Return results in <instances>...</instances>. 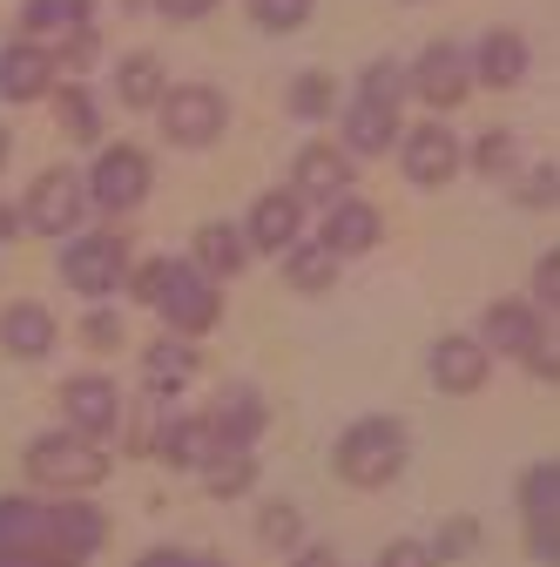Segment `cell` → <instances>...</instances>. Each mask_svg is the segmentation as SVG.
I'll list each match as a JSON object with an SVG mask.
<instances>
[{"label":"cell","mask_w":560,"mask_h":567,"mask_svg":"<svg viewBox=\"0 0 560 567\" xmlns=\"http://www.w3.org/2000/svg\"><path fill=\"white\" fill-rule=\"evenodd\" d=\"M135 291H143V305L163 311V324L183 331V338L217 324V284H209L196 264H169L163 257V264H149L143 277H135Z\"/></svg>","instance_id":"obj_1"},{"label":"cell","mask_w":560,"mask_h":567,"mask_svg":"<svg viewBox=\"0 0 560 567\" xmlns=\"http://www.w3.org/2000/svg\"><path fill=\"white\" fill-rule=\"evenodd\" d=\"M398 466H405V425L398 419H359L338 440V473L352 486H385V480H398Z\"/></svg>","instance_id":"obj_2"},{"label":"cell","mask_w":560,"mask_h":567,"mask_svg":"<svg viewBox=\"0 0 560 567\" xmlns=\"http://www.w3.org/2000/svg\"><path fill=\"white\" fill-rule=\"evenodd\" d=\"M28 473L41 486H61V493H89L108 473V460H102V446L89 433H48V440L28 446Z\"/></svg>","instance_id":"obj_3"},{"label":"cell","mask_w":560,"mask_h":567,"mask_svg":"<svg viewBox=\"0 0 560 567\" xmlns=\"http://www.w3.org/2000/svg\"><path fill=\"white\" fill-rule=\"evenodd\" d=\"M122 270H128V244H122V237H108V230L75 237V244L61 250V277L75 284L82 298H108L115 284H122Z\"/></svg>","instance_id":"obj_4"},{"label":"cell","mask_w":560,"mask_h":567,"mask_svg":"<svg viewBox=\"0 0 560 567\" xmlns=\"http://www.w3.org/2000/svg\"><path fill=\"white\" fill-rule=\"evenodd\" d=\"M163 135L183 142V150H203V142L224 135V95L203 89V82H183L163 95Z\"/></svg>","instance_id":"obj_5"},{"label":"cell","mask_w":560,"mask_h":567,"mask_svg":"<svg viewBox=\"0 0 560 567\" xmlns=\"http://www.w3.org/2000/svg\"><path fill=\"white\" fill-rule=\"evenodd\" d=\"M149 196V156L143 150H128V142H115V150H102L95 156V169H89V203H102V209H135Z\"/></svg>","instance_id":"obj_6"},{"label":"cell","mask_w":560,"mask_h":567,"mask_svg":"<svg viewBox=\"0 0 560 567\" xmlns=\"http://www.w3.org/2000/svg\"><path fill=\"white\" fill-rule=\"evenodd\" d=\"M520 514H527V547L553 567V520H560V466L553 460H540L527 480H520Z\"/></svg>","instance_id":"obj_7"},{"label":"cell","mask_w":560,"mask_h":567,"mask_svg":"<svg viewBox=\"0 0 560 567\" xmlns=\"http://www.w3.org/2000/svg\"><path fill=\"white\" fill-rule=\"evenodd\" d=\"M82 217V183L68 176V169H48L34 189H28V209H21V224L41 230V237H68Z\"/></svg>","instance_id":"obj_8"},{"label":"cell","mask_w":560,"mask_h":567,"mask_svg":"<svg viewBox=\"0 0 560 567\" xmlns=\"http://www.w3.org/2000/svg\"><path fill=\"white\" fill-rule=\"evenodd\" d=\"M61 412H68V425L75 433H89V440H102V433H115L122 425V392H115V379H68L61 385Z\"/></svg>","instance_id":"obj_9"},{"label":"cell","mask_w":560,"mask_h":567,"mask_svg":"<svg viewBox=\"0 0 560 567\" xmlns=\"http://www.w3.org/2000/svg\"><path fill=\"white\" fill-rule=\"evenodd\" d=\"M398 156H405V176H412V183H426V189H439V183L459 176V142H453L439 122L398 135Z\"/></svg>","instance_id":"obj_10"},{"label":"cell","mask_w":560,"mask_h":567,"mask_svg":"<svg viewBox=\"0 0 560 567\" xmlns=\"http://www.w3.org/2000/svg\"><path fill=\"white\" fill-rule=\"evenodd\" d=\"M412 95H426L433 109H459L466 102V54L459 48H426L418 54V68H412Z\"/></svg>","instance_id":"obj_11"},{"label":"cell","mask_w":560,"mask_h":567,"mask_svg":"<svg viewBox=\"0 0 560 567\" xmlns=\"http://www.w3.org/2000/svg\"><path fill=\"white\" fill-rule=\"evenodd\" d=\"M298 224H304V196L298 189L257 196V209H250V250H291L298 244Z\"/></svg>","instance_id":"obj_12"},{"label":"cell","mask_w":560,"mask_h":567,"mask_svg":"<svg viewBox=\"0 0 560 567\" xmlns=\"http://www.w3.org/2000/svg\"><path fill=\"white\" fill-rule=\"evenodd\" d=\"M486 372H494V359H486L479 338H439L433 344V385L439 392H479Z\"/></svg>","instance_id":"obj_13"},{"label":"cell","mask_w":560,"mask_h":567,"mask_svg":"<svg viewBox=\"0 0 560 567\" xmlns=\"http://www.w3.org/2000/svg\"><path fill=\"white\" fill-rule=\"evenodd\" d=\"M318 244H324L331 257H359V250H372V244H378V209L359 203V196H338Z\"/></svg>","instance_id":"obj_14"},{"label":"cell","mask_w":560,"mask_h":567,"mask_svg":"<svg viewBox=\"0 0 560 567\" xmlns=\"http://www.w3.org/2000/svg\"><path fill=\"white\" fill-rule=\"evenodd\" d=\"M48 82H54V54H48L41 41L0 48V95H8V102H34Z\"/></svg>","instance_id":"obj_15"},{"label":"cell","mask_w":560,"mask_h":567,"mask_svg":"<svg viewBox=\"0 0 560 567\" xmlns=\"http://www.w3.org/2000/svg\"><path fill=\"white\" fill-rule=\"evenodd\" d=\"M0 344H8V359H48L54 351V311L48 305H8L0 311Z\"/></svg>","instance_id":"obj_16"},{"label":"cell","mask_w":560,"mask_h":567,"mask_svg":"<svg viewBox=\"0 0 560 567\" xmlns=\"http://www.w3.org/2000/svg\"><path fill=\"white\" fill-rule=\"evenodd\" d=\"M486 351H507V359H527V351L540 344V318L533 305H486Z\"/></svg>","instance_id":"obj_17"},{"label":"cell","mask_w":560,"mask_h":567,"mask_svg":"<svg viewBox=\"0 0 560 567\" xmlns=\"http://www.w3.org/2000/svg\"><path fill=\"white\" fill-rule=\"evenodd\" d=\"M344 183H352V156L331 150V142H311V150L298 156V196L331 203V196H344Z\"/></svg>","instance_id":"obj_18"},{"label":"cell","mask_w":560,"mask_h":567,"mask_svg":"<svg viewBox=\"0 0 560 567\" xmlns=\"http://www.w3.org/2000/svg\"><path fill=\"white\" fill-rule=\"evenodd\" d=\"M473 68H479V82H486V89H514V82L527 75V41H520L514 28H494V34L479 41Z\"/></svg>","instance_id":"obj_19"},{"label":"cell","mask_w":560,"mask_h":567,"mask_svg":"<svg viewBox=\"0 0 560 567\" xmlns=\"http://www.w3.org/2000/svg\"><path fill=\"white\" fill-rule=\"evenodd\" d=\"M209 425H217V446H224V453H237V446H250V440L263 433V399L237 385V392H224V399H217Z\"/></svg>","instance_id":"obj_20"},{"label":"cell","mask_w":560,"mask_h":567,"mask_svg":"<svg viewBox=\"0 0 560 567\" xmlns=\"http://www.w3.org/2000/svg\"><path fill=\"white\" fill-rule=\"evenodd\" d=\"M163 453L169 466H209L224 446H217V425H209V412H189V419H169L163 425Z\"/></svg>","instance_id":"obj_21"},{"label":"cell","mask_w":560,"mask_h":567,"mask_svg":"<svg viewBox=\"0 0 560 567\" xmlns=\"http://www.w3.org/2000/svg\"><path fill=\"white\" fill-rule=\"evenodd\" d=\"M344 142H352V156H378L385 142H398V109L392 102H352V115H344Z\"/></svg>","instance_id":"obj_22"},{"label":"cell","mask_w":560,"mask_h":567,"mask_svg":"<svg viewBox=\"0 0 560 567\" xmlns=\"http://www.w3.org/2000/svg\"><path fill=\"white\" fill-rule=\"evenodd\" d=\"M48 534H54V547H68L75 560H89L95 547H102V514L95 507H82V501H61V507H48Z\"/></svg>","instance_id":"obj_23"},{"label":"cell","mask_w":560,"mask_h":567,"mask_svg":"<svg viewBox=\"0 0 560 567\" xmlns=\"http://www.w3.org/2000/svg\"><path fill=\"white\" fill-rule=\"evenodd\" d=\"M243 257L250 250H243V237L230 224H203L196 230V270L203 277H230V270H243Z\"/></svg>","instance_id":"obj_24"},{"label":"cell","mask_w":560,"mask_h":567,"mask_svg":"<svg viewBox=\"0 0 560 567\" xmlns=\"http://www.w3.org/2000/svg\"><path fill=\"white\" fill-rule=\"evenodd\" d=\"M143 379H149V392H183V385L196 379V351H189V344H176V338H156V344H149Z\"/></svg>","instance_id":"obj_25"},{"label":"cell","mask_w":560,"mask_h":567,"mask_svg":"<svg viewBox=\"0 0 560 567\" xmlns=\"http://www.w3.org/2000/svg\"><path fill=\"white\" fill-rule=\"evenodd\" d=\"M115 89H122V102H128V109L163 102V68H156V54H128V61L115 68Z\"/></svg>","instance_id":"obj_26"},{"label":"cell","mask_w":560,"mask_h":567,"mask_svg":"<svg viewBox=\"0 0 560 567\" xmlns=\"http://www.w3.org/2000/svg\"><path fill=\"white\" fill-rule=\"evenodd\" d=\"M284 270H291V284H298V291H324V284L338 277V257H331L324 244H304V250L291 244V264H284Z\"/></svg>","instance_id":"obj_27"},{"label":"cell","mask_w":560,"mask_h":567,"mask_svg":"<svg viewBox=\"0 0 560 567\" xmlns=\"http://www.w3.org/2000/svg\"><path fill=\"white\" fill-rule=\"evenodd\" d=\"M250 480H257V466H250V453H243V446L209 460V493H217V501H237V493H250Z\"/></svg>","instance_id":"obj_28"},{"label":"cell","mask_w":560,"mask_h":567,"mask_svg":"<svg viewBox=\"0 0 560 567\" xmlns=\"http://www.w3.org/2000/svg\"><path fill=\"white\" fill-rule=\"evenodd\" d=\"M89 14H95L89 0H28L21 21H28L34 34H48V28H89Z\"/></svg>","instance_id":"obj_29"},{"label":"cell","mask_w":560,"mask_h":567,"mask_svg":"<svg viewBox=\"0 0 560 567\" xmlns=\"http://www.w3.org/2000/svg\"><path fill=\"white\" fill-rule=\"evenodd\" d=\"M250 21L263 34H291V28L311 21V0H250Z\"/></svg>","instance_id":"obj_30"},{"label":"cell","mask_w":560,"mask_h":567,"mask_svg":"<svg viewBox=\"0 0 560 567\" xmlns=\"http://www.w3.org/2000/svg\"><path fill=\"white\" fill-rule=\"evenodd\" d=\"M473 169H479V176H507V169H514V135H507V128H486V135L473 142Z\"/></svg>","instance_id":"obj_31"},{"label":"cell","mask_w":560,"mask_h":567,"mask_svg":"<svg viewBox=\"0 0 560 567\" xmlns=\"http://www.w3.org/2000/svg\"><path fill=\"white\" fill-rule=\"evenodd\" d=\"M359 95H365V102H392V109H398V95H405V75H398L392 61H372V68H365V89H359Z\"/></svg>","instance_id":"obj_32"},{"label":"cell","mask_w":560,"mask_h":567,"mask_svg":"<svg viewBox=\"0 0 560 567\" xmlns=\"http://www.w3.org/2000/svg\"><path fill=\"white\" fill-rule=\"evenodd\" d=\"M291 109H298L304 122H318V115L331 109V82H324V75H298V95H291Z\"/></svg>","instance_id":"obj_33"},{"label":"cell","mask_w":560,"mask_h":567,"mask_svg":"<svg viewBox=\"0 0 560 567\" xmlns=\"http://www.w3.org/2000/svg\"><path fill=\"white\" fill-rule=\"evenodd\" d=\"M270 547H298V507H263V527H257Z\"/></svg>","instance_id":"obj_34"},{"label":"cell","mask_w":560,"mask_h":567,"mask_svg":"<svg viewBox=\"0 0 560 567\" xmlns=\"http://www.w3.org/2000/svg\"><path fill=\"white\" fill-rule=\"evenodd\" d=\"M378 567H439V554H433L426 540H392V547L378 554Z\"/></svg>","instance_id":"obj_35"},{"label":"cell","mask_w":560,"mask_h":567,"mask_svg":"<svg viewBox=\"0 0 560 567\" xmlns=\"http://www.w3.org/2000/svg\"><path fill=\"white\" fill-rule=\"evenodd\" d=\"M61 115H68V128H75L82 142H95V109H89L82 89H61Z\"/></svg>","instance_id":"obj_36"},{"label":"cell","mask_w":560,"mask_h":567,"mask_svg":"<svg viewBox=\"0 0 560 567\" xmlns=\"http://www.w3.org/2000/svg\"><path fill=\"white\" fill-rule=\"evenodd\" d=\"M553 189H560V176H553V163H540V169L520 183V203H533V209H553Z\"/></svg>","instance_id":"obj_37"},{"label":"cell","mask_w":560,"mask_h":567,"mask_svg":"<svg viewBox=\"0 0 560 567\" xmlns=\"http://www.w3.org/2000/svg\"><path fill=\"white\" fill-rule=\"evenodd\" d=\"M82 338H89L95 351H108V344H122V318H115V311H89V324H82Z\"/></svg>","instance_id":"obj_38"},{"label":"cell","mask_w":560,"mask_h":567,"mask_svg":"<svg viewBox=\"0 0 560 567\" xmlns=\"http://www.w3.org/2000/svg\"><path fill=\"white\" fill-rule=\"evenodd\" d=\"M533 298H540L547 311L560 305V257H553V250H547V257H540V270H533Z\"/></svg>","instance_id":"obj_39"},{"label":"cell","mask_w":560,"mask_h":567,"mask_svg":"<svg viewBox=\"0 0 560 567\" xmlns=\"http://www.w3.org/2000/svg\"><path fill=\"white\" fill-rule=\"evenodd\" d=\"M156 8H163L169 21H203L209 8H217V0H156Z\"/></svg>","instance_id":"obj_40"},{"label":"cell","mask_w":560,"mask_h":567,"mask_svg":"<svg viewBox=\"0 0 560 567\" xmlns=\"http://www.w3.org/2000/svg\"><path fill=\"white\" fill-rule=\"evenodd\" d=\"M135 567H189V554H183V547H149Z\"/></svg>","instance_id":"obj_41"},{"label":"cell","mask_w":560,"mask_h":567,"mask_svg":"<svg viewBox=\"0 0 560 567\" xmlns=\"http://www.w3.org/2000/svg\"><path fill=\"white\" fill-rule=\"evenodd\" d=\"M466 547H473V520H459V527L439 540V554H466Z\"/></svg>","instance_id":"obj_42"},{"label":"cell","mask_w":560,"mask_h":567,"mask_svg":"<svg viewBox=\"0 0 560 567\" xmlns=\"http://www.w3.org/2000/svg\"><path fill=\"white\" fill-rule=\"evenodd\" d=\"M298 567H338V560H331L324 547H311V554H298Z\"/></svg>","instance_id":"obj_43"},{"label":"cell","mask_w":560,"mask_h":567,"mask_svg":"<svg viewBox=\"0 0 560 567\" xmlns=\"http://www.w3.org/2000/svg\"><path fill=\"white\" fill-rule=\"evenodd\" d=\"M21 230V217H8V209H0V237H14Z\"/></svg>","instance_id":"obj_44"},{"label":"cell","mask_w":560,"mask_h":567,"mask_svg":"<svg viewBox=\"0 0 560 567\" xmlns=\"http://www.w3.org/2000/svg\"><path fill=\"white\" fill-rule=\"evenodd\" d=\"M0 163H8V128H0Z\"/></svg>","instance_id":"obj_45"},{"label":"cell","mask_w":560,"mask_h":567,"mask_svg":"<svg viewBox=\"0 0 560 567\" xmlns=\"http://www.w3.org/2000/svg\"><path fill=\"white\" fill-rule=\"evenodd\" d=\"M189 567H224V560H189Z\"/></svg>","instance_id":"obj_46"}]
</instances>
